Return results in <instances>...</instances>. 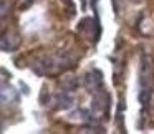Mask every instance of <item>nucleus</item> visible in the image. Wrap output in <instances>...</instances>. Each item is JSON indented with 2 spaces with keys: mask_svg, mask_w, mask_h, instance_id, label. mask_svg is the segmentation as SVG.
I'll return each mask as SVG.
<instances>
[{
  "mask_svg": "<svg viewBox=\"0 0 154 134\" xmlns=\"http://www.w3.org/2000/svg\"><path fill=\"white\" fill-rule=\"evenodd\" d=\"M113 7H114V12L118 14V10H119V0H113Z\"/></svg>",
  "mask_w": 154,
  "mask_h": 134,
  "instance_id": "f257e3e1",
  "label": "nucleus"
}]
</instances>
